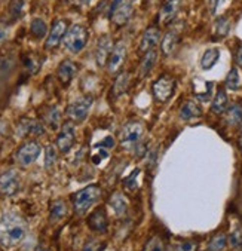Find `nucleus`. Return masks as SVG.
<instances>
[{"instance_id": "1", "label": "nucleus", "mask_w": 242, "mask_h": 251, "mask_svg": "<svg viewBox=\"0 0 242 251\" xmlns=\"http://www.w3.org/2000/svg\"><path fill=\"white\" fill-rule=\"evenodd\" d=\"M25 233L27 225L20 216L8 213L0 220V244L3 247H14L20 244Z\"/></svg>"}, {"instance_id": "2", "label": "nucleus", "mask_w": 242, "mask_h": 251, "mask_svg": "<svg viewBox=\"0 0 242 251\" xmlns=\"http://www.w3.org/2000/svg\"><path fill=\"white\" fill-rule=\"evenodd\" d=\"M101 196V189L100 186L92 184L88 186L82 190H79L77 193L73 195V208L77 214H85L88 210H91L97 201Z\"/></svg>"}, {"instance_id": "3", "label": "nucleus", "mask_w": 242, "mask_h": 251, "mask_svg": "<svg viewBox=\"0 0 242 251\" xmlns=\"http://www.w3.org/2000/svg\"><path fill=\"white\" fill-rule=\"evenodd\" d=\"M88 39H89V33H88V28L85 25H80V24H74L72 25L66 36H64V46L69 52L72 54H79L82 52L86 43H88Z\"/></svg>"}, {"instance_id": "4", "label": "nucleus", "mask_w": 242, "mask_h": 251, "mask_svg": "<svg viewBox=\"0 0 242 251\" xmlns=\"http://www.w3.org/2000/svg\"><path fill=\"white\" fill-rule=\"evenodd\" d=\"M92 104H94V97L83 95V97L74 100L73 103H70V106L67 107V116L73 122H83L88 118Z\"/></svg>"}, {"instance_id": "5", "label": "nucleus", "mask_w": 242, "mask_h": 251, "mask_svg": "<svg viewBox=\"0 0 242 251\" xmlns=\"http://www.w3.org/2000/svg\"><path fill=\"white\" fill-rule=\"evenodd\" d=\"M40 152H42V146L37 141H33V140L27 141L17 150L15 161L21 167H30L31 164L37 161Z\"/></svg>"}, {"instance_id": "6", "label": "nucleus", "mask_w": 242, "mask_h": 251, "mask_svg": "<svg viewBox=\"0 0 242 251\" xmlns=\"http://www.w3.org/2000/svg\"><path fill=\"white\" fill-rule=\"evenodd\" d=\"M132 3L131 0H115L110 8V20L115 25H125L132 17Z\"/></svg>"}, {"instance_id": "7", "label": "nucleus", "mask_w": 242, "mask_h": 251, "mask_svg": "<svg viewBox=\"0 0 242 251\" xmlns=\"http://www.w3.org/2000/svg\"><path fill=\"white\" fill-rule=\"evenodd\" d=\"M174 89H175V79L168 75H162L152 86L155 98L161 103L168 101L174 94Z\"/></svg>"}, {"instance_id": "8", "label": "nucleus", "mask_w": 242, "mask_h": 251, "mask_svg": "<svg viewBox=\"0 0 242 251\" xmlns=\"http://www.w3.org/2000/svg\"><path fill=\"white\" fill-rule=\"evenodd\" d=\"M76 141V126L73 122H66L61 125V129L57 135V149L61 153H67L72 150Z\"/></svg>"}, {"instance_id": "9", "label": "nucleus", "mask_w": 242, "mask_h": 251, "mask_svg": "<svg viewBox=\"0 0 242 251\" xmlns=\"http://www.w3.org/2000/svg\"><path fill=\"white\" fill-rule=\"evenodd\" d=\"M20 176L15 170H8L0 174V193L5 196H12L20 189Z\"/></svg>"}, {"instance_id": "10", "label": "nucleus", "mask_w": 242, "mask_h": 251, "mask_svg": "<svg viewBox=\"0 0 242 251\" xmlns=\"http://www.w3.org/2000/svg\"><path fill=\"white\" fill-rule=\"evenodd\" d=\"M67 30H69L67 21L66 20H57L52 24V28L49 30V33H48V36H46L45 48L46 49H54V48H57L64 40V36H66Z\"/></svg>"}, {"instance_id": "11", "label": "nucleus", "mask_w": 242, "mask_h": 251, "mask_svg": "<svg viewBox=\"0 0 242 251\" xmlns=\"http://www.w3.org/2000/svg\"><path fill=\"white\" fill-rule=\"evenodd\" d=\"M125 60H126V45L123 40H119L112 49V54L107 61V70L110 73H118L123 67Z\"/></svg>"}, {"instance_id": "12", "label": "nucleus", "mask_w": 242, "mask_h": 251, "mask_svg": "<svg viewBox=\"0 0 242 251\" xmlns=\"http://www.w3.org/2000/svg\"><path fill=\"white\" fill-rule=\"evenodd\" d=\"M112 49H113L112 37L107 34L101 36L98 43H97V49H95V61H97V64H98V67L107 66L109 57L112 54Z\"/></svg>"}, {"instance_id": "13", "label": "nucleus", "mask_w": 242, "mask_h": 251, "mask_svg": "<svg viewBox=\"0 0 242 251\" xmlns=\"http://www.w3.org/2000/svg\"><path fill=\"white\" fill-rule=\"evenodd\" d=\"M143 132H144V128L140 122H129L122 129L121 143L123 146H132L140 141V138L143 137Z\"/></svg>"}, {"instance_id": "14", "label": "nucleus", "mask_w": 242, "mask_h": 251, "mask_svg": "<svg viewBox=\"0 0 242 251\" xmlns=\"http://www.w3.org/2000/svg\"><path fill=\"white\" fill-rule=\"evenodd\" d=\"M159 39H161V33H159V28L152 25L149 27L146 31H144L143 37H141V42H140V52L141 54H146L152 49L156 48V45L159 43Z\"/></svg>"}, {"instance_id": "15", "label": "nucleus", "mask_w": 242, "mask_h": 251, "mask_svg": "<svg viewBox=\"0 0 242 251\" xmlns=\"http://www.w3.org/2000/svg\"><path fill=\"white\" fill-rule=\"evenodd\" d=\"M45 134V125L40 121L36 119H24L18 125V135L25 137V135H43Z\"/></svg>"}, {"instance_id": "16", "label": "nucleus", "mask_w": 242, "mask_h": 251, "mask_svg": "<svg viewBox=\"0 0 242 251\" xmlns=\"http://www.w3.org/2000/svg\"><path fill=\"white\" fill-rule=\"evenodd\" d=\"M178 9H180V0H167L159 11V23L162 25L171 24L174 21Z\"/></svg>"}, {"instance_id": "17", "label": "nucleus", "mask_w": 242, "mask_h": 251, "mask_svg": "<svg viewBox=\"0 0 242 251\" xmlns=\"http://www.w3.org/2000/svg\"><path fill=\"white\" fill-rule=\"evenodd\" d=\"M88 226L95 230V232H106L109 222H107V214L103 208L95 210L94 213H91V216L88 217Z\"/></svg>"}, {"instance_id": "18", "label": "nucleus", "mask_w": 242, "mask_h": 251, "mask_svg": "<svg viewBox=\"0 0 242 251\" xmlns=\"http://www.w3.org/2000/svg\"><path fill=\"white\" fill-rule=\"evenodd\" d=\"M77 72V66L72 61V60H64L60 66H58V70H57V76L60 79V82L63 85H69L74 75Z\"/></svg>"}, {"instance_id": "19", "label": "nucleus", "mask_w": 242, "mask_h": 251, "mask_svg": "<svg viewBox=\"0 0 242 251\" xmlns=\"http://www.w3.org/2000/svg\"><path fill=\"white\" fill-rule=\"evenodd\" d=\"M178 115H180V119H183V121H193V119H198L202 116V109L195 101H186L180 107Z\"/></svg>"}, {"instance_id": "20", "label": "nucleus", "mask_w": 242, "mask_h": 251, "mask_svg": "<svg viewBox=\"0 0 242 251\" xmlns=\"http://www.w3.org/2000/svg\"><path fill=\"white\" fill-rule=\"evenodd\" d=\"M213 83L211 82H205L201 79H195L193 80V92L198 97V100L201 101H208L211 94H213Z\"/></svg>"}, {"instance_id": "21", "label": "nucleus", "mask_w": 242, "mask_h": 251, "mask_svg": "<svg viewBox=\"0 0 242 251\" xmlns=\"http://www.w3.org/2000/svg\"><path fill=\"white\" fill-rule=\"evenodd\" d=\"M180 42V33L177 30H169L164 39H162V43H161V48H162V52L165 55H171L174 51H175V48Z\"/></svg>"}, {"instance_id": "22", "label": "nucleus", "mask_w": 242, "mask_h": 251, "mask_svg": "<svg viewBox=\"0 0 242 251\" xmlns=\"http://www.w3.org/2000/svg\"><path fill=\"white\" fill-rule=\"evenodd\" d=\"M129 83H131V75L128 72H122L118 75L116 80H115V85L112 88V94L115 98H119L121 95H123L128 88H129Z\"/></svg>"}, {"instance_id": "23", "label": "nucleus", "mask_w": 242, "mask_h": 251, "mask_svg": "<svg viewBox=\"0 0 242 251\" xmlns=\"http://www.w3.org/2000/svg\"><path fill=\"white\" fill-rule=\"evenodd\" d=\"M156 61H158V51H156V49H152V51L144 54L143 58H141V64H140V75L141 76H147L153 70Z\"/></svg>"}, {"instance_id": "24", "label": "nucleus", "mask_w": 242, "mask_h": 251, "mask_svg": "<svg viewBox=\"0 0 242 251\" xmlns=\"http://www.w3.org/2000/svg\"><path fill=\"white\" fill-rule=\"evenodd\" d=\"M109 204H110L112 210L115 211V214H116L118 217H122V216L126 213V210H128V202H126L125 196H123L121 192H116V193L112 195V198H110V201H109Z\"/></svg>"}, {"instance_id": "25", "label": "nucleus", "mask_w": 242, "mask_h": 251, "mask_svg": "<svg viewBox=\"0 0 242 251\" xmlns=\"http://www.w3.org/2000/svg\"><path fill=\"white\" fill-rule=\"evenodd\" d=\"M220 58V49L218 48H210L204 52L202 58H201V69L202 70H210L213 69L217 61Z\"/></svg>"}, {"instance_id": "26", "label": "nucleus", "mask_w": 242, "mask_h": 251, "mask_svg": "<svg viewBox=\"0 0 242 251\" xmlns=\"http://www.w3.org/2000/svg\"><path fill=\"white\" fill-rule=\"evenodd\" d=\"M229 106V98L224 89H218L216 98L213 100V104H211V110L217 115H221Z\"/></svg>"}, {"instance_id": "27", "label": "nucleus", "mask_w": 242, "mask_h": 251, "mask_svg": "<svg viewBox=\"0 0 242 251\" xmlns=\"http://www.w3.org/2000/svg\"><path fill=\"white\" fill-rule=\"evenodd\" d=\"M30 33L36 39H43L45 36H48L49 30H48V24L42 18H34L30 24Z\"/></svg>"}, {"instance_id": "28", "label": "nucleus", "mask_w": 242, "mask_h": 251, "mask_svg": "<svg viewBox=\"0 0 242 251\" xmlns=\"http://www.w3.org/2000/svg\"><path fill=\"white\" fill-rule=\"evenodd\" d=\"M67 214V205L64 201L58 199L51 205V222H58L61 219H64Z\"/></svg>"}, {"instance_id": "29", "label": "nucleus", "mask_w": 242, "mask_h": 251, "mask_svg": "<svg viewBox=\"0 0 242 251\" xmlns=\"http://www.w3.org/2000/svg\"><path fill=\"white\" fill-rule=\"evenodd\" d=\"M226 121L229 125L235 126L242 122V104H233L226 113Z\"/></svg>"}, {"instance_id": "30", "label": "nucleus", "mask_w": 242, "mask_h": 251, "mask_svg": "<svg viewBox=\"0 0 242 251\" xmlns=\"http://www.w3.org/2000/svg\"><path fill=\"white\" fill-rule=\"evenodd\" d=\"M45 122L46 125L49 126L51 129H58L60 128V122H61V115H60V110L58 107H51L49 110L46 112V116H45Z\"/></svg>"}, {"instance_id": "31", "label": "nucleus", "mask_w": 242, "mask_h": 251, "mask_svg": "<svg viewBox=\"0 0 242 251\" xmlns=\"http://www.w3.org/2000/svg\"><path fill=\"white\" fill-rule=\"evenodd\" d=\"M227 244L233 248V250H241L242 248V227H236L230 232V235L227 236Z\"/></svg>"}, {"instance_id": "32", "label": "nucleus", "mask_w": 242, "mask_h": 251, "mask_svg": "<svg viewBox=\"0 0 242 251\" xmlns=\"http://www.w3.org/2000/svg\"><path fill=\"white\" fill-rule=\"evenodd\" d=\"M226 245H227V236L224 233H218L210 241L208 250L210 251H223L226 248Z\"/></svg>"}, {"instance_id": "33", "label": "nucleus", "mask_w": 242, "mask_h": 251, "mask_svg": "<svg viewBox=\"0 0 242 251\" xmlns=\"http://www.w3.org/2000/svg\"><path fill=\"white\" fill-rule=\"evenodd\" d=\"M239 85H241V76H239V72H238V69H232V70L229 72L227 77H226V86H227V89L235 91V89H238V88H239Z\"/></svg>"}, {"instance_id": "34", "label": "nucleus", "mask_w": 242, "mask_h": 251, "mask_svg": "<svg viewBox=\"0 0 242 251\" xmlns=\"http://www.w3.org/2000/svg\"><path fill=\"white\" fill-rule=\"evenodd\" d=\"M57 158H58V153H57L55 146L49 144V146L46 147V150H45V167L51 168L57 162Z\"/></svg>"}, {"instance_id": "35", "label": "nucleus", "mask_w": 242, "mask_h": 251, "mask_svg": "<svg viewBox=\"0 0 242 251\" xmlns=\"http://www.w3.org/2000/svg\"><path fill=\"white\" fill-rule=\"evenodd\" d=\"M229 30H230V21L227 18H218L216 21V25H214V31L217 36L220 37H224L229 34Z\"/></svg>"}, {"instance_id": "36", "label": "nucleus", "mask_w": 242, "mask_h": 251, "mask_svg": "<svg viewBox=\"0 0 242 251\" xmlns=\"http://www.w3.org/2000/svg\"><path fill=\"white\" fill-rule=\"evenodd\" d=\"M24 67H25L31 75H34V73L40 69V61L37 60V57H36V55L30 54L28 57H25V58H24Z\"/></svg>"}, {"instance_id": "37", "label": "nucleus", "mask_w": 242, "mask_h": 251, "mask_svg": "<svg viewBox=\"0 0 242 251\" xmlns=\"http://www.w3.org/2000/svg\"><path fill=\"white\" fill-rule=\"evenodd\" d=\"M23 8H24V0H12L9 6V12L14 18H18L23 12Z\"/></svg>"}, {"instance_id": "38", "label": "nucleus", "mask_w": 242, "mask_h": 251, "mask_svg": "<svg viewBox=\"0 0 242 251\" xmlns=\"http://www.w3.org/2000/svg\"><path fill=\"white\" fill-rule=\"evenodd\" d=\"M144 251H164V242L159 238H152Z\"/></svg>"}, {"instance_id": "39", "label": "nucleus", "mask_w": 242, "mask_h": 251, "mask_svg": "<svg viewBox=\"0 0 242 251\" xmlns=\"http://www.w3.org/2000/svg\"><path fill=\"white\" fill-rule=\"evenodd\" d=\"M224 2H226V0H210V2H208L210 12H211L213 15H216V14L220 11V8L224 5Z\"/></svg>"}, {"instance_id": "40", "label": "nucleus", "mask_w": 242, "mask_h": 251, "mask_svg": "<svg viewBox=\"0 0 242 251\" xmlns=\"http://www.w3.org/2000/svg\"><path fill=\"white\" fill-rule=\"evenodd\" d=\"M138 174H140V170H135V171H134V173H132V174H131V176H129V177L125 180V184H126L129 189H134V187L137 186V183H135L134 180L138 177Z\"/></svg>"}, {"instance_id": "41", "label": "nucleus", "mask_w": 242, "mask_h": 251, "mask_svg": "<svg viewBox=\"0 0 242 251\" xmlns=\"http://www.w3.org/2000/svg\"><path fill=\"white\" fill-rule=\"evenodd\" d=\"M98 248H100V242H98V241H95V239H92L91 242H88V244L85 245V250H83V251H98Z\"/></svg>"}, {"instance_id": "42", "label": "nucleus", "mask_w": 242, "mask_h": 251, "mask_svg": "<svg viewBox=\"0 0 242 251\" xmlns=\"http://www.w3.org/2000/svg\"><path fill=\"white\" fill-rule=\"evenodd\" d=\"M196 245L193 242H183L180 247H178V251H195Z\"/></svg>"}, {"instance_id": "43", "label": "nucleus", "mask_w": 242, "mask_h": 251, "mask_svg": "<svg viewBox=\"0 0 242 251\" xmlns=\"http://www.w3.org/2000/svg\"><path fill=\"white\" fill-rule=\"evenodd\" d=\"M113 146H115V140L112 137H107L106 140H103L97 144V147H113Z\"/></svg>"}, {"instance_id": "44", "label": "nucleus", "mask_w": 242, "mask_h": 251, "mask_svg": "<svg viewBox=\"0 0 242 251\" xmlns=\"http://www.w3.org/2000/svg\"><path fill=\"white\" fill-rule=\"evenodd\" d=\"M8 37V28L5 25L0 24V43L5 42V39Z\"/></svg>"}, {"instance_id": "45", "label": "nucleus", "mask_w": 242, "mask_h": 251, "mask_svg": "<svg viewBox=\"0 0 242 251\" xmlns=\"http://www.w3.org/2000/svg\"><path fill=\"white\" fill-rule=\"evenodd\" d=\"M236 63H238V66L242 67V45L238 48V51H236Z\"/></svg>"}, {"instance_id": "46", "label": "nucleus", "mask_w": 242, "mask_h": 251, "mask_svg": "<svg viewBox=\"0 0 242 251\" xmlns=\"http://www.w3.org/2000/svg\"><path fill=\"white\" fill-rule=\"evenodd\" d=\"M144 149H146V146H138V147L135 149V150H137V152H135V156L140 158V156H143L144 153H146V150H144Z\"/></svg>"}, {"instance_id": "47", "label": "nucleus", "mask_w": 242, "mask_h": 251, "mask_svg": "<svg viewBox=\"0 0 242 251\" xmlns=\"http://www.w3.org/2000/svg\"><path fill=\"white\" fill-rule=\"evenodd\" d=\"M80 2H82L83 5H89V3L92 2V0H80Z\"/></svg>"}, {"instance_id": "48", "label": "nucleus", "mask_w": 242, "mask_h": 251, "mask_svg": "<svg viewBox=\"0 0 242 251\" xmlns=\"http://www.w3.org/2000/svg\"><path fill=\"white\" fill-rule=\"evenodd\" d=\"M146 2H152V0H146Z\"/></svg>"}, {"instance_id": "49", "label": "nucleus", "mask_w": 242, "mask_h": 251, "mask_svg": "<svg viewBox=\"0 0 242 251\" xmlns=\"http://www.w3.org/2000/svg\"><path fill=\"white\" fill-rule=\"evenodd\" d=\"M46 251H48V250H46Z\"/></svg>"}]
</instances>
